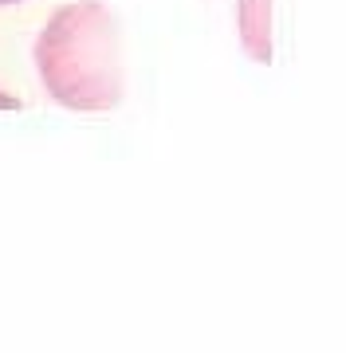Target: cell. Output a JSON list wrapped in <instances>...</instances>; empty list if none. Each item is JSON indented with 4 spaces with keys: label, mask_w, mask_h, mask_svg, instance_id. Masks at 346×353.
<instances>
[{
    "label": "cell",
    "mask_w": 346,
    "mask_h": 353,
    "mask_svg": "<svg viewBox=\"0 0 346 353\" xmlns=\"http://www.w3.org/2000/svg\"><path fill=\"white\" fill-rule=\"evenodd\" d=\"M0 4H20V0H0Z\"/></svg>",
    "instance_id": "cell-4"
},
{
    "label": "cell",
    "mask_w": 346,
    "mask_h": 353,
    "mask_svg": "<svg viewBox=\"0 0 346 353\" xmlns=\"http://www.w3.org/2000/svg\"><path fill=\"white\" fill-rule=\"evenodd\" d=\"M0 106H16V99L12 94H0Z\"/></svg>",
    "instance_id": "cell-3"
},
{
    "label": "cell",
    "mask_w": 346,
    "mask_h": 353,
    "mask_svg": "<svg viewBox=\"0 0 346 353\" xmlns=\"http://www.w3.org/2000/svg\"><path fill=\"white\" fill-rule=\"evenodd\" d=\"M39 79L67 110H115L122 102L118 20L103 0L67 4L36 39Z\"/></svg>",
    "instance_id": "cell-1"
},
{
    "label": "cell",
    "mask_w": 346,
    "mask_h": 353,
    "mask_svg": "<svg viewBox=\"0 0 346 353\" xmlns=\"http://www.w3.org/2000/svg\"><path fill=\"white\" fill-rule=\"evenodd\" d=\"M276 0H240L236 28H240V48L248 59L268 67L276 59Z\"/></svg>",
    "instance_id": "cell-2"
}]
</instances>
